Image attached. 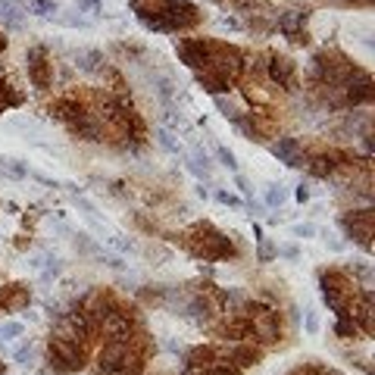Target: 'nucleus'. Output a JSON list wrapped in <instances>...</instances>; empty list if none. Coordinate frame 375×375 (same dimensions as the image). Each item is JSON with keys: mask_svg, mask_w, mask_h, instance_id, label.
I'll return each instance as SVG.
<instances>
[{"mask_svg": "<svg viewBox=\"0 0 375 375\" xmlns=\"http://www.w3.org/2000/svg\"><path fill=\"white\" fill-rule=\"evenodd\" d=\"M272 154H276L285 166H294V169H304V166H309V160H307L304 150H300L297 138H281L278 144H272Z\"/></svg>", "mask_w": 375, "mask_h": 375, "instance_id": "39448f33", "label": "nucleus"}, {"mask_svg": "<svg viewBox=\"0 0 375 375\" xmlns=\"http://www.w3.org/2000/svg\"><path fill=\"white\" fill-rule=\"evenodd\" d=\"M19 4H23V10L35 13V16H41V19H54L56 13H60V6H56L54 0H19Z\"/></svg>", "mask_w": 375, "mask_h": 375, "instance_id": "1a4fd4ad", "label": "nucleus"}, {"mask_svg": "<svg viewBox=\"0 0 375 375\" xmlns=\"http://www.w3.org/2000/svg\"><path fill=\"white\" fill-rule=\"evenodd\" d=\"M47 359H50V369H56V372H78L85 366V350L78 341H66V338L50 335Z\"/></svg>", "mask_w": 375, "mask_h": 375, "instance_id": "7ed1b4c3", "label": "nucleus"}, {"mask_svg": "<svg viewBox=\"0 0 375 375\" xmlns=\"http://www.w3.org/2000/svg\"><path fill=\"white\" fill-rule=\"evenodd\" d=\"M232 359H238V366H254L259 359V350L250 344H238V348H232Z\"/></svg>", "mask_w": 375, "mask_h": 375, "instance_id": "9b49d317", "label": "nucleus"}, {"mask_svg": "<svg viewBox=\"0 0 375 375\" xmlns=\"http://www.w3.org/2000/svg\"><path fill=\"white\" fill-rule=\"evenodd\" d=\"M28 75H32V82L38 85V88H47V82H50V63H47L44 47H35L32 54H28Z\"/></svg>", "mask_w": 375, "mask_h": 375, "instance_id": "0eeeda50", "label": "nucleus"}, {"mask_svg": "<svg viewBox=\"0 0 375 375\" xmlns=\"http://www.w3.org/2000/svg\"><path fill=\"white\" fill-rule=\"evenodd\" d=\"M307 197H309V191H307V188H304V185H300V188H297V200H300V204H304V200H307Z\"/></svg>", "mask_w": 375, "mask_h": 375, "instance_id": "a211bd4d", "label": "nucleus"}, {"mask_svg": "<svg viewBox=\"0 0 375 375\" xmlns=\"http://www.w3.org/2000/svg\"><path fill=\"white\" fill-rule=\"evenodd\" d=\"M213 44H216V41L185 38V41H178V44H176V50H178V56H182L188 66L207 69V66H210V56H213Z\"/></svg>", "mask_w": 375, "mask_h": 375, "instance_id": "20e7f679", "label": "nucleus"}, {"mask_svg": "<svg viewBox=\"0 0 375 375\" xmlns=\"http://www.w3.org/2000/svg\"><path fill=\"white\" fill-rule=\"evenodd\" d=\"M319 328V319H316V313H309L307 316V331H316Z\"/></svg>", "mask_w": 375, "mask_h": 375, "instance_id": "f3484780", "label": "nucleus"}, {"mask_svg": "<svg viewBox=\"0 0 375 375\" xmlns=\"http://www.w3.org/2000/svg\"><path fill=\"white\" fill-rule=\"evenodd\" d=\"M32 294H28L25 285H10V288H0V307L4 309H23Z\"/></svg>", "mask_w": 375, "mask_h": 375, "instance_id": "6e6552de", "label": "nucleus"}, {"mask_svg": "<svg viewBox=\"0 0 375 375\" xmlns=\"http://www.w3.org/2000/svg\"><path fill=\"white\" fill-rule=\"evenodd\" d=\"M0 375H4V363H0Z\"/></svg>", "mask_w": 375, "mask_h": 375, "instance_id": "aec40b11", "label": "nucleus"}, {"mask_svg": "<svg viewBox=\"0 0 375 375\" xmlns=\"http://www.w3.org/2000/svg\"><path fill=\"white\" fill-rule=\"evenodd\" d=\"M216 154H219V160H222V166H228V169H238V163H235V154H232V150H226V147H219V150H216Z\"/></svg>", "mask_w": 375, "mask_h": 375, "instance_id": "ddd939ff", "label": "nucleus"}, {"mask_svg": "<svg viewBox=\"0 0 375 375\" xmlns=\"http://www.w3.org/2000/svg\"><path fill=\"white\" fill-rule=\"evenodd\" d=\"M100 63H104V56H100L97 50H82V54H75V66L82 72H97Z\"/></svg>", "mask_w": 375, "mask_h": 375, "instance_id": "9d476101", "label": "nucleus"}, {"mask_svg": "<svg viewBox=\"0 0 375 375\" xmlns=\"http://www.w3.org/2000/svg\"><path fill=\"white\" fill-rule=\"evenodd\" d=\"M78 4H82V6H88V10H97V4H100V0H78Z\"/></svg>", "mask_w": 375, "mask_h": 375, "instance_id": "6ab92c4d", "label": "nucleus"}, {"mask_svg": "<svg viewBox=\"0 0 375 375\" xmlns=\"http://www.w3.org/2000/svg\"><path fill=\"white\" fill-rule=\"evenodd\" d=\"M23 335V326L19 322H6L4 328H0V341H10V338H19Z\"/></svg>", "mask_w": 375, "mask_h": 375, "instance_id": "f8f14e48", "label": "nucleus"}, {"mask_svg": "<svg viewBox=\"0 0 375 375\" xmlns=\"http://www.w3.org/2000/svg\"><path fill=\"white\" fill-rule=\"evenodd\" d=\"M294 235H300V238H313V235H316V228H313V226H297V228H294Z\"/></svg>", "mask_w": 375, "mask_h": 375, "instance_id": "dca6fc26", "label": "nucleus"}, {"mask_svg": "<svg viewBox=\"0 0 375 375\" xmlns=\"http://www.w3.org/2000/svg\"><path fill=\"white\" fill-rule=\"evenodd\" d=\"M216 200H219V204H226V207H241V200L232 197L228 191H219V194H216Z\"/></svg>", "mask_w": 375, "mask_h": 375, "instance_id": "4468645a", "label": "nucleus"}, {"mask_svg": "<svg viewBox=\"0 0 375 375\" xmlns=\"http://www.w3.org/2000/svg\"><path fill=\"white\" fill-rule=\"evenodd\" d=\"M100 375H138L141 372V353L128 348V341H110L97 353Z\"/></svg>", "mask_w": 375, "mask_h": 375, "instance_id": "f257e3e1", "label": "nucleus"}, {"mask_svg": "<svg viewBox=\"0 0 375 375\" xmlns=\"http://www.w3.org/2000/svg\"><path fill=\"white\" fill-rule=\"evenodd\" d=\"M294 60H288V56H269V78L276 85H281L285 91H294V85H297V78H294Z\"/></svg>", "mask_w": 375, "mask_h": 375, "instance_id": "423d86ee", "label": "nucleus"}, {"mask_svg": "<svg viewBox=\"0 0 375 375\" xmlns=\"http://www.w3.org/2000/svg\"><path fill=\"white\" fill-rule=\"evenodd\" d=\"M191 235H197V238H191V241H188V247H191V254H194V257H204V259H222V257H235L232 241H228L226 235L213 232L210 226H197Z\"/></svg>", "mask_w": 375, "mask_h": 375, "instance_id": "f03ea898", "label": "nucleus"}, {"mask_svg": "<svg viewBox=\"0 0 375 375\" xmlns=\"http://www.w3.org/2000/svg\"><path fill=\"white\" fill-rule=\"evenodd\" d=\"M266 200H269V207L285 204V191H281V188H272V191H269V197H266Z\"/></svg>", "mask_w": 375, "mask_h": 375, "instance_id": "2eb2a0df", "label": "nucleus"}]
</instances>
